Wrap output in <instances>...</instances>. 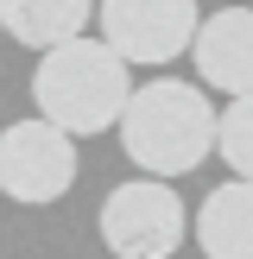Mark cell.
I'll return each mask as SVG.
<instances>
[{"label": "cell", "mask_w": 253, "mask_h": 259, "mask_svg": "<svg viewBox=\"0 0 253 259\" xmlns=\"http://www.w3.org/2000/svg\"><path fill=\"white\" fill-rule=\"evenodd\" d=\"M202 89H222L228 101L253 95V7H222L202 19L196 45H190Z\"/></svg>", "instance_id": "6"}, {"label": "cell", "mask_w": 253, "mask_h": 259, "mask_svg": "<svg viewBox=\"0 0 253 259\" xmlns=\"http://www.w3.org/2000/svg\"><path fill=\"white\" fill-rule=\"evenodd\" d=\"M215 126H222V114L209 108L202 82L152 76V82H139L133 101H126L120 146H126V158H133L146 177L171 184V177L196 171V164L215 152Z\"/></svg>", "instance_id": "1"}, {"label": "cell", "mask_w": 253, "mask_h": 259, "mask_svg": "<svg viewBox=\"0 0 253 259\" xmlns=\"http://www.w3.org/2000/svg\"><path fill=\"white\" fill-rule=\"evenodd\" d=\"M215 152H222V164L240 177V184H253V95H240V101H228V108H222Z\"/></svg>", "instance_id": "9"}, {"label": "cell", "mask_w": 253, "mask_h": 259, "mask_svg": "<svg viewBox=\"0 0 253 259\" xmlns=\"http://www.w3.org/2000/svg\"><path fill=\"white\" fill-rule=\"evenodd\" d=\"M76 184V139L51 120H13L0 133V196L13 202H57Z\"/></svg>", "instance_id": "5"}, {"label": "cell", "mask_w": 253, "mask_h": 259, "mask_svg": "<svg viewBox=\"0 0 253 259\" xmlns=\"http://www.w3.org/2000/svg\"><path fill=\"white\" fill-rule=\"evenodd\" d=\"M196 247H202V259H253V184L228 177L202 196Z\"/></svg>", "instance_id": "8"}, {"label": "cell", "mask_w": 253, "mask_h": 259, "mask_svg": "<svg viewBox=\"0 0 253 259\" xmlns=\"http://www.w3.org/2000/svg\"><path fill=\"white\" fill-rule=\"evenodd\" d=\"M32 101H38V120L63 126L70 139H89V133H108V126L126 120L133 70L101 38H76V45H57L38 57Z\"/></svg>", "instance_id": "2"}, {"label": "cell", "mask_w": 253, "mask_h": 259, "mask_svg": "<svg viewBox=\"0 0 253 259\" xmlns=\"http://www.w3.org/2000/svg\"><path fill=\"white\" fill-rule=\"evenodd\" d=\"M89 19H95V0H0V32L13 45H32L38 57L89 38Z\"/></svg>", "instance_id": "7"}, {"label": "cell", "mask_w": 253, "mask_h": 259, "mask_svg": "<svg viewBox=\"0 0 253 259\" xmlns=\"http://www.w3.org/2000/svg\"><path fill=\"white\" fill-rule=\"evenodd\" d=\"M190 234V209L158 177H126L101 202V247L114 259H171Z\"/></svg>", "instance_id": "3"}, {"label": "cell", "mask_w": 253, "mask_h": 259, "mask_svg": "<svg viewBox=\"0 0 253 259\" xmlns=\"http://www.w3.org/2000/svg\"><path fill=\"white\" fill-rule=\"evenodd\" d=\"M101 45L133 70V63H177L202 32L196 0H101Z\"/></svg>", "instance_id": "4"}]
</instances>
